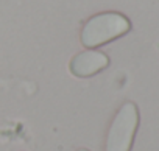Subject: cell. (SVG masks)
<instances>
[{"label":"cell","instance_id":"obj_2","mask_svg":"<svg viewBox=\"0 0 159 151\" xmlns=\"http://www.w3.org/2000/svg\"><path fill=\"white\" fill-rule=\"evenodd\" d=\"M139 128V109L133 101H125L108 129L105 151H131Z\"/></svg>","mask_w":159,"mask_h":151},{"label":"cell","instance_id":"obj_1","mask_svg":"<svg viewBox=\"0 0 159 151\" xmlns=\"http://www.w3.org/2000/svg\"><path fill=\"white\" fill-rule=\"evenodd\" d=\"M129 30L131 22L126 16L117 11H105L86 20L80 33V41L86 48H97L125 36Z\"/></svg>","mask_w":159,"mask_h":151},{"label":"cell","instance_id":"obj_3","mask_svg":"<svg viewBox=\"0 0 159 151\" xmlns=\"http://www.w3.org/2000/svg\"><path fill=\"white\" fill-rule=\"evenodd\" d=\"M108 65H109V58L106 53L95 48H88L76 53L70 59L69 70L76 78H89L105 70Z\"/></svg>","mask_w":159,"mask_h":151},{"label":"cell","instance_id":"obj_4","mask_svg":"<svg viewBox=\"0 0 159 151\" xmlns=\"http://www.w3.org/2000/svg\"><path fill=\"white\" fill-rule=\"evenodd\" d=\"M76 151H89V149H86V148H78Z\"/></svg>","mask_w":159,"mask_h":151}]
</instances>
